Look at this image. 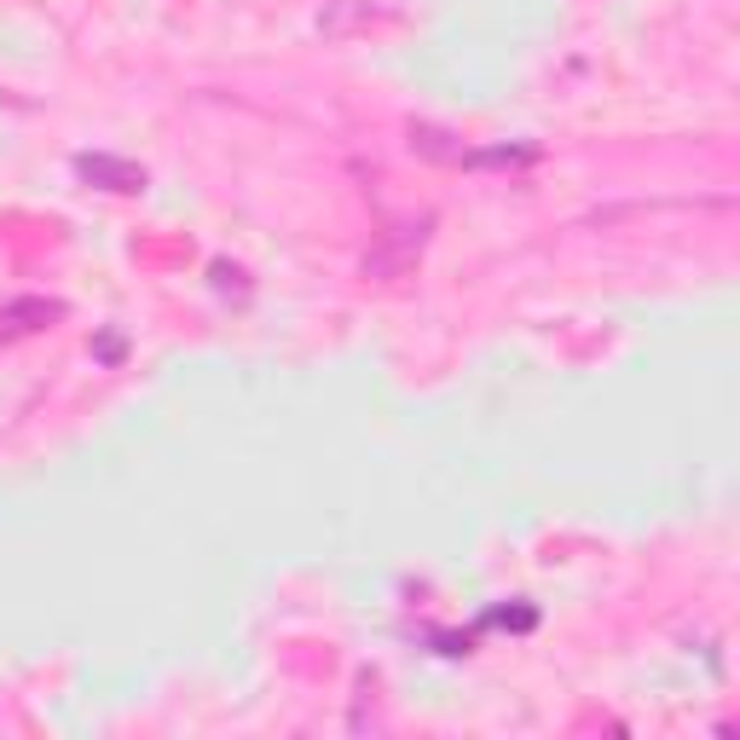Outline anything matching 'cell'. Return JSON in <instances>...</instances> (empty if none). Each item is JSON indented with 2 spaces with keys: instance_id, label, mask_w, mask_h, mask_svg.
Returning <instances> with one entry per match:
<instances>
[{
  "instance_id": "1",
  "label": "cell",
  "mask_w": 740,
  "mask_h": 740,
  "mask_svg": "<svg viewBox=\"0 0 740 740\" xmlns=\"http://www.w3.org/2000/svg\"><path fill=\"white\" fill-rule=\"evenodd\" d=\"M75 174L98 191H145V168L127 157H105V150H82L75 157Z\"/></svg>"
},
{
  "instance_id": "2",
  "label": "cell",
  "mask_w": 740,
  "mask_h": 740,
  "mask_svg": "<svg viewBox=\"0 0 740 740\" xmlns=\"http://www.w3.org/2000/svg\"><path fill=\"white\" fill-rule=\"evenodd\" d=\"M411 150L423 163H440V168H475V150L451 127H434V122H411Z\"/></svg>"
},
{
  "instance_id": "3",
  "label": "cell",
  "mask_w": 740,
  "mask_h": 740,
  "mask_svg": "<svg viewBox=\"0 0 740 740\" xmlns=\"http://www.w3.org/2000/svg\"><path fill=\"white\" fill-rule=\"evenodd\" d=\"M53 319H64V301H46V295H23V301H7L0 308V336H30V330H41V324H53Z\"/></svg>"
},
{
  "instance_id": "4",
  "label": "cell",
  "mask_w": 740,
  "mask_h": 740,
  "mask_svg": "<svg viewBox=\"0 0 740 740\" xmlns=\"http://www.w3.org/2000/svg\"><path fill=\"white\" fill-rule=\"evenodd\" d=\"M480 625H509V630H532V625H539V614H532V607H492V614L480 619Z\"/></svg>"
},
{
  "instance_id": "5",
  "label": "cell",
  "mask_w": 740,
  "mask_h": 740,
  "mask_svg": "<svg viewBox=\"0 0 740 740\" xmlns=\"http://www.w3.org/2000/svg\"><path fill=\"white\" fill-rule=\"evenodd\" d=\"M93 353H98L105 365H116V359H122V336H116V330H111V336H98V347H93Z\"/></svg>"
}]
</instances>
